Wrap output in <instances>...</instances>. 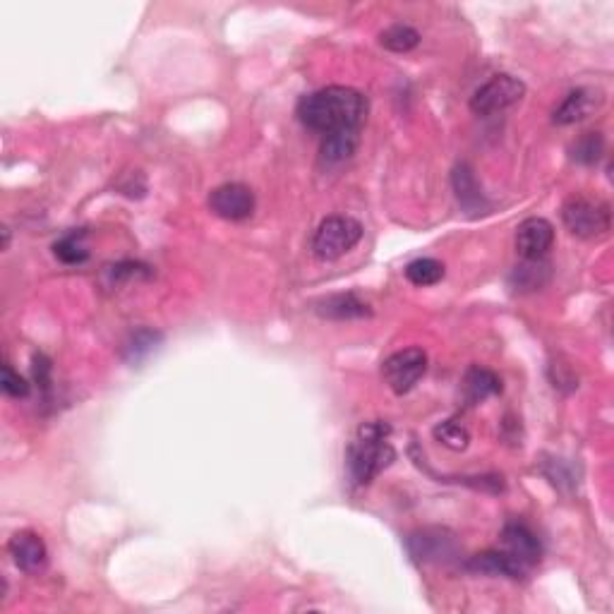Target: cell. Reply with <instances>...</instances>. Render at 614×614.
I'll return each mask as SVG.
<instances>
[{"instance_id": "obj_10", "label": "cell", "mask_w": 614, "mask_h": 614, "mask_svg": "<svg viewBox=\"0 0 614 614\" xmlns=\"http://www.w3.org/2000/svg\"><path fill=\"white\" fill-rule=\"evenodd\" d=\"M502 543L507 547L509 555L519 559L523 567L528 569L535 567V564L543 559V545H540V540L535 538V533L526 523H507L502 531Z\"/></svg>"}, {"instance_id": "obj_4", "label": "cell", "mask_w": 614, "mask_h": 614, "mask_svg": "<svg viewBox=\"0 0 614 614\" xmlns=\"http://www.w3.org/2000/svg\"><path fill=\"white\" fill-rule=\"evenodd\" d=\"M562 221L571 236L591 240L610 231V207L588 197H569L562 207Z\"/></svg>"}, {"instance_id": "obj_5", "label": "cell", "mask_w": 614, "mask_h": 614, "mask_svg": "<svg viewBox=\"0 0 614 614\" xmlns=\"http://www.w3.org/2000/svg\"><path fill=\"white\" fill-rule=\"evenodd\" d=\"M526 94V84L511 75H495L483 87L475 89L471 96V111L475 116H495L519 104L521 96Z\"/></svg>"}, {"instance_id": "obj_7", "label": "cell", "mask_w": 614, "mask_h": 614, "mask_svg": "<svg viewBox=\"0 0 614 614\" xmlns=\"http://www.w3.org/2000/svg\"><path fill=\"white\" fill-rule=\"evenodd\" d=\"M209 209L226 221L250 219L255 212V192L243 183H226L212 190L209 195Z\"/></svg>"}, {"instance_id": "obj_3", "label": "cell", "mask_w": 614, "mask_h": 614, "mask_svg": "<svg viewBox=\"0 0 614 614\" xmlns=\"http://www.w3.org/2000/svg\"><path fill=\"white\" fill-rule=\"evenodd\" d=\"M363 238V226L351 216H329L317 226L312 238V252L317 260L334 262L351 252Z\"/></svg>"}, {"instance_id": "obj_19", "label": "cell", "mask_w": 614, "mask_h": 614, "mask_svg": "<svg viewBox=\"0 0 614 614\" xmlns=\"http://www.w3.org/2000/svg\"><path fill=\"white\" fill-rule=\"evenodd\" d=\"M379 44L391 53H408L420 44V34L408 24H391L379 34Z\"/></svg>"}, {"instance_id": "obj_1", "label": "cell", "mask_w": 614, "mask_h": 614, "mask_svg": "<svg viewBox=\"0 0 614 614\" xmlns=\"http://www.w3.org/2000/svg\"><path fill=\"white\" fill-rule=\"evenodd\" d=\"M367 116V99L351 87H324L300 99L298 120L307 130L329 135L334 130L358 128Z\"/></svg>"}, {"instance_id": "obj_20", "label": "cell", "mask_w": 614, "mask_h": 614, "mask_svg": "<svg viewBox=\"0 0 614 614\" xmlns=\"http://www.w3.org/2000/svg\"><path fill=\"white\" fill-rule=\"evenodd\" d=\"M447 269L439 260H432V257H420V260H413L406 267V279L411 281L413 286H435L444 279Z\"/></svg>"}, {"instance_id": "obj_9", "label": "cell", "mask_w": 614, "mask_h": 614, "mask_svg": "<svg viewBox=\"0 0 614 614\" xmlns=\"http://www.w3.org/2000/svg\"><path fill=\"white\" fill-rule=\"evenodd\" d=\"M555 245V226L543 216H531L516 231V250L523 260H545Z\"/></svg>"}, {"instance_id": "obj_24", "label": "cell", "mask_w": 614, "mask_h": 614, "mask_svg": "<svg viewBox=\"0 0 614 614\" xmlns=\"http://www.w3.org/2000/svg\"><path fill=\"white\" fill-rule=\"evenodd\" d=\"M435 439L451 451H463L468 447V442H471V432H468L459 420H444V423L435 427Z\"/></svg>"}, {"instance_id": "obj_17", "label": "cell", "mask_w": 614, "mask_h": 614, "mask_svg": "<svg viewBox=\"0 0 614 614\" xmlns=\"http://www.w3.org/2000/svg\"><path fill=\"white\" fill-rule=\"evenodd\" d=\"M600 96L593 94L591 89H574L567 94V99L557 106L555 111V123L557 125H574L579 120L591 116L593 108H598Z\"/></svg>"}, {"instance_id": "obj_15", "label": "cell", "mask_w": 614, "mask_h": 614, "mask_svg": "<svg viewBox=\"0 0 614 614\" xmlns=\"http://www.w3.org/2000/svg\"><path fill=\"white\" fill-rule=\"evenodd\" d=\"M360 144V130L358 128H346V130H334L329 135H324L322 147H319V159L327 166H339L343 161H348L355 154Z\"/></svg>"}, {"instance_id": "obj_14", "label": "cell", "mask_w": 614, "mask_h": 614, "mask_svg": "<svg viewBox=\"0 0 614 614\" xmlns=\"http://www.w3.org/2000/svg\"><path fill=\"white\" fill-rule=\"evenodd\" d=\"M319 317L331 319V322H351V319H363L372 315V307L358 298L355 293H336V296L322 298L315 305Z\"/></svg>"}, {"instance_id": "obj_11", "label": "cell", "mask_w": 614, "mask_h": 614, "mask_svg": "<svg viewBox=\"0 0 614 614\" xmlns=\"http://www.w3.org/2000/svg\"><path fill=\"white\" fill-rule=\"evenodd\" d=\"M8 552L12 557V562L17 564V569L27 571V574H34V571H41L46 567V545L39 535L32 531H20L10 538Z\"/></svg>"}, {"instance_id": "obj_2", "label": "cell", "mask_w": 614, "mask_h": 614, "mask_svg": "<svg viewBox=\"0 0 614 614\" xmlns=\"http://www.w3.org/2000/svg\"><path fill=\"white\" fill-rule=\"evenodd\" d=\"M391 427L382 420L363 423L358 427V437L348 447L346 461L355 485H370L379 473H384L396 459V451L389 442Z\"/></svg>"}, {"instance_id": "obj_16", "label": "cell", "mask_w": 614, "mask_h": 614, "mask_svg": "<svg viewBox=\"0 0 614 614\" xmlns=\"http://www.w3.org/2000/svg\"><path fill=\"white\" fill-rule=\"evenodd\" d=\"M502 391V379H499L497 372L487 370V367L473 365L471 370L466 372L463 377V396L471 406H478L492 396H497Z\"/></svg>"}, {"instance_id": "obj_13", "label": "cell", "mask_w": 614, "mask_h": 614, "mask_svg": "<svg viewBox=\"0 0 614 614\" xmlns=\"http://www.w3.org/2000/svg\"><path fill=\"white\" fill-rule=\"evenodd\" d=\"M466 569L473 574H487V576H504V579L519 581L526 576L528 567H523L516 557H511L507 550H485L480 555L471 557L466 562Z\"/></svg>"}, {"instance_id": "obj_8", "label": "cell", "mask_w": 614, "mask_h": 614, "mask_svg": "<svg viewBox=\"0 0 614 614\" xmlns=\"http://www.w3.org/2000/svg\"><path fill=\"white\" fill-rule=\"evenodd\" d=\"M406 543L408 552L418 562H447L459 550L454 535L444 531V528H425V531L408 535Z\"/></svg>"}, {"instance_id": "obj_12", "label": "cell", "mask_w": 614, "mask_h": 614, "mask_svg": "<svg viewBox=\"0 0 614 614\" xmlns=\"http://www.w3.org/2000/svg\"><path fill=\"white\" fill-rule=\"evenodd\" d=\"M451 185H454V195L456 200L463 209H466L468 214H485L487 212V204L483 188H480L478 178H475V171L471 164H466V161H461V164L454 166V171H451Z\"/></svg>"}, {"instance_id": "obj_21", "label": "cell", "mask_w": 614, "mask_h": 614, "mask_svg": "<svg viewBox=\"0 0 614 614\" xmlns=\"http://www.w3.org/2000/svg\"><path fill=\"white\" fill-rule=\"evenodd\" d=\"M164 336L154 329H137L135 334H130L128 343H125V360L128 363H142L144 358H149L156 351Z\"/></svg>"}, {"instance_id": "obj_22", "label": "cell", "mask_w": 614, "mask_h": 614, "mask_svg": "<svg viewBox=\"0 0 614 614\" xmlns=\"http://www.w3.org/2000/svg\"><path fill=\"white\" fill-rule=\"evenodd\" d=\"M84 231H72L68 236H63L60 240L53 243V255L58 257L63 264H82L87 262L89 250L84 245Z\"/></svg>"}, {"instance_id": "obj_23", "label": "cell", "mask_w": 614, "mask_h": 614, "mask_svg": "<svg viewBox=\"0 0 614 614\" xmlns=\"http://www.w3.org/2000/svg\"><path fill=\"white\" fill-rule=\"evenodd\" d=\"M603 154H605V140L600 132H586V135L579 137L574 147H571V156H574V161H579V164L583 166L598 164Z\"/></svg>"}, {"instance_id": "obj_6", "label": "cell", "mask_w": 614, "mask_h": 614, "mask_svg": "<svg viewBox=\"0 0 614 614\" xmlns=\"http://www.w3.org/2000/svg\"><path fill=\"white\" fill-rule=\"evenodd\" d=\"M427 370V355L423 348H406V351L391 353L382 365L384 382L394 394H408L420 382Z\"/></svg>"}, {"instance_id": "obj_25", "label": "cell", "mask_w": 614, "mask_h": 614, "mask_svg": "<svg viewBox=\"0 0 614 614\" xmlns=\"http://www.w3.org/2000/svg\"><path fill=\"white\" fill-rule=\"evenodd\" d=\"M3 391L12 399H27L29 396V382L20 372L12 370L10 365H3Z\"/></svg>"}, {"instance_id": "obj_18", "label": "cell", "mask_w": 614, "mask_h": 614, "mask_svg": "<svg viewBox=\"0 0 614 614\" xmlns=\"http://www.w3.org/2000/svg\"><path fill=\"white\" fill-rule=\"evenodd\" d=\"M550 281V262L526 260L511 272V286L516 291H538Z\"/></svg>"}, {"instance_id": "obj_26", "label": "cell", "mask_w": 614, "mask_h": 614, "mask_svg": "<svg viewBox=\"0 0 614 614\" xmlns=\"http://www.w3.org/2000/svg\"><path fill=\"white\" fill-rule=\"evenodd\" d=\"M10 248V228H3V250Z\"/></svg>"}]
</instances>
